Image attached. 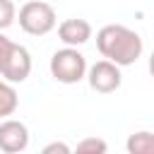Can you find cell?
Segmentation results:
<instances>
[{
    "label": "cell",
    "mask_w": 154,
    "mask_h": 154,
    "mask_svg": "<svg viewBox=\"0 0 154 154\" xmlns=\"http://www.w3.org/2000/svg\"><path fill=\"white\" fill-rule=\"evenodd\" d=\"M96 48L99 53L120 65V67H128L132 63H137V58L142 55V36L123 24H106L99 29L96 34Z\"/></svg>",
    "instance_id": "1"
},
{
    "label": "cell",
    "mask_w": 154,
    "mask_h": 154,
    "mask_svg": "<svg viewBox=\"0 0 154 154\" xmlns=\"http://www.w3.org/2000/svg\"><path fill=\"white\" fill-rule=\"evenodd\" d=\"M55 10L43 0H29L19 7V26L29 36H46L55 29Z\"/></svg>",
    "instance_id": "2"
},
{
    "label": "cell",
    "mask_w": 154,
    "mask_h": 154,
    "mask_svg": "<svg viewBox=\"0 0 154 154\" xmlns=\"http://www.w3.org/2000/svg\"><path fill=\"white\" fill-rule=\"evenodd\" d=\"M51 75H53V79H58L63 84H77L87 77V60L75 46H67V48L53 53Z\"/></svg>",
    "instance_id": "3"
},
{
    "label": "cell",
    "mask_w": 154,
    "mask_h": 154,
    "mask_svg": "<svg viewBox=\"0 0 154 154\" xmlns=\"http://www.w3.org/2000/svg\"><path fill=\"white\" fill-rule=\"evenodd\" d=\"M87 79L89 87L99 94H111L123 84V75H120V65L111 63V60H99L87 70Z\"/></svg>",
    "instance_id": "4"
},
{
    "label": "cell",
    "mask_w": 154,
    "mask_h": 154,
    "mask_svg": "<svg viewBox=\"0 0 154 154\" xmlns=\"http://www.w3.org/2000/svg\"><path fill=\"white\" fill-rule=\"evenodd\" d=\"M31 72V55L24 46L19 43H12L10 53L5 55V60L0 63V77L17 84V82H24Z\"/></svg>",
    "instance_id": "5"
},
{
    "label": "cell",
    "mask_w": 154,
    "mask_h": 154,
    "mask_svg": "<svg viewBox=\"0 0 154 154\" xmlns=\"http://www.w3.org/2000/svg\"><path fill=\"white\" fill-rule=\"evenodd\" d=\"M26 144H29V130L24 123L12 118L0 123V152L17 154V152H24Z\"/></svg>",
    "instance_id": "6"
},
{
    "label": "cell",
    "mask_w": 154,
    "mask_h": 154,
    "mask_svg": "<svg viewBox=\"0 0 154 154\" xmlns=\"http://www.w3.org/2000/svg\"><path fill=\"white\" fill-rule=\"evenodd\" d=\"M58 36L65 46H84L91 38V24L87 19H65L58 26Z\"/></svg>",
    "instance_id": "7"
},
{
    "label": "cell",
    "mask_w": 154,
    "mask_h": 154,
    "mask_svg": "<svg viewBox=\"0 0 154 154\" xmlns=\"http://www.w3.org/2000/svg\"><path fill=\"white\" fill-rule=\"evenodd\" d=\"M17 106H19V96H17L14 87H12V82L0 77V118L12 116L17 111Z\"/></svg>",
    "instance_id": "8"
},
{
    "label": "cell",
    "mask_w": 154,
    "mask_h": 154,
    "mask_svg": "<svg viewBox=\"0 0 154 154\" xmlns=\"http://www.w3.org/2000/svg\"><path fill=\"white\" fill-rule=\"evenodd\" d=\"M130 154H154V132H132L125 142Z\"/></svg>",
    "instance_id": "9"
},
{
    "label": "cell",
    "mask_w": 154,
    "mask_h": 154,
    "mask_svg": "<svg viewBox=\"0 0 154 154\" xmlns=\"http://www.w3.org/2000/svg\"><path fill=\"white\" fill-rule=\"evenodd\" d=\"M106 149H108V144L103 140H99V137H87V140H82L77 144L79 154H103Z\"/></svg>",
    "instance_id": "10"
},
{
    "label": "cell",
    "mask_w": 154,
    "mask_h": 154,
    "mask_svg": "<svg viewBox=\"0 0 154 154\" xmlns=\"http://www.w3.org/2000/svg\"><path fill=\"white\" fill-rule=\"evenodd\" d=\"M17 19V7L12 0H0V31L12 26V22Z\"/></svg>",
    "instance_id": "11"
},
{
    "label": "cell",
    "mask_w": 154,
    "mask_h": 154,
    "mask_svg": "<svg viewBox=\"0 0 154 154\" xmlns=\"http://www.w3.org/2000/svg\"><path fill=\"white\" fill-rule=\"evenodd\" d=\"M70 154V147L65 144V142H51V144H46L43 147V154Z\"/></svg>",
    "instance_id": "12"
},
{
    "label": "cell",
    "mask_w": 154,
    "mask_h": 154,
    "mask_svg": "<svg viewBox=\"0 0 154 154\" xmlns=\"http://www.w3.org/2000/svg\"><path fill=\"white\" fill-rule=\"evenodd\" d=\"M12 43H14V41H10V38L5 36V34H0V63H2V60H5V55L10 53Z\"/></svg>",
    "instance_id": "13"
},
{
    "label": "cell",
    "mask_w": 154,
    "mask_h": 154,
    "mask_svg": "<svg viewBox=\"0 0 154 154\" xmlns=\"http://www.w3.org/2000/svg\"><path fill=\"white\" fill-rule=\"evenodd\" d=\"M149 75L154 77V51H152V55H149Z\"/></svg>",
    "instance_id": "14"
}]
</instances>
